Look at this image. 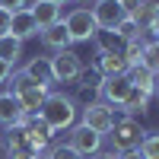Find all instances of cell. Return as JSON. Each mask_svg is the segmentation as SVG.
<instances>
[{"mask_svg":"<svg viewBox=\"0 0 159 159\" xmlns=\"http://www.w3.org/2000/svg\"><path fill=\"white\" fill-rule=\"evenodd\" d=\"M25 7H29V0H0V10H7V13H16Z\"/></svg>","mask_w":159,"mask_h":159,"instance_id":"cell-26","label":"cell"},{"mask_svg":"<svg viewBox=\"0 0 159 159\" xmlns=\"http://www.w3.org/2000/svg\"><path fill=\"white\" fill-rule=\"evenodd\" d=\"M105 137H108V143H111V150H115V153H124V150H137V147H140V140L147 137V130L140 127L137 118H118L115 127H111Z\"/></svg>","mask_w":159,"mask_h":159,"instance_id":"cell-5","label":"cell"},{"mask_svg":"<svg viewBox=\"0 0 159 159\" xmlns=\"http://www.w3.org/2000/svg\"><path fill=\"white\" fill-rule=\"evenodd\" d=\"M29 121V115L22 111V105H19V99L13 96L10 89H3L0 92V127H16V124H25Z\"/></svg>","mask_w":159,"mask_h":159,"instance_id":"cell-11","label":"cell"},{"mask_svg":"<svg viewBox=\"0 0 159 159\" xmlns=\"http://www.w3.org/2000/svg\"><path fill=\"white\" fill-rule=\"evenodd\" d=\"M121 57L127 61V67H137V64L143 61V42H140V38H137V42H124Z\"/></svg>","mask_w":159,"mask_h":159,"instance_id":"cell-23","label":"cell"},{"mask_svg":"<svg viewBox=\"0 0 159 159\" xmlns=\"http://www.w3.org/2000/svg\"><path fill=\"white\" fill-rule=\"evenodd\" d=\"M140 64H143L153 76H159V38L143 45V61H140Z\"/></svg>","mask_w":159,"mask_h":159,"instance_id":"cell-21","label":"cell"},{"mask_svg":"<svg viewBox=\"0 0 159 159\" xmlns=\"http://www.w3.org/2000/svg\"><path fill=\"white\" fill-rule=\"evenodd\" d=\"M51 3H57V7H64V3H70V0H51Z\"/></svg>","mask_w":159,"mask_h":159,"instance_id":"cell-32","label":"cell"},{"mask_svg":"<svg viewBox=\"0 0 159 159\" xmlns=\"http://www.w3.org/2000/svg\"><path fill=\"white\" fill-rule=\"evenodd\" d=\"M89 10H92V19H96V25H99V29H105V32H115L118 22L127 16V10L118 3V0H92Z\"/></svg>","mask_w":159,"mask_h":159,"instance_id":"cell-8","label":"cell"},{"mask_svg":"<svg viewBox=\"0 0 159 159\" xmlns=\"http://www.w3.org/2000/svg\"><path fill=\"white\" fill-rule=\"evenodd\" d=\"M156 99H159V86H156Z\"/></svg>","mask_w":159,"mask_h":159,"instance_id":"cell-34","label":"cell"},{"mask_svg":"<svg viewBox=\"0 0 159 159\" xmlns=\"http://www.w3.org/2000/svg\"><path fill=\"white\" fill-rule=\"evenodd\" d=\"M96 70L99 76H124L130 67L121 57V51H111V54H96Z\"/></svg>","mask_w":159,"mask_h":159,"instance_id":"cell-14","label":"cell"},{"mask_svg":"<svg viewBox=\"0 0 159 159\" xmlns=\"http://www.w3.org/2000/svg\"><path fill=\"white\" fill-rule=\"evenodd\" d=\"M89 159H118V153L115 150H99V153H92Z\"/></svg>","mask_w":159,"mask_h":159,"instance_id":"cell-29","label":"cell"},{"mask_svg":"<svg viewBox=\"0 0 159 159\" xmlns=\"http://www.w3.org/2000/svg\"><path fill=\"white\" fill-rule=\"evenodd\" d=\"M73 89H76L73 102L80 105V108H86V105L99 102V89H102V76H99V70H96V67H92V70H83V73H80V80L73 83Z\"/></svg>","mask_w":159,"mask_h":159,"instance_id":"cell-10","label":"cell"},{"mask_svg":"<svg viewBox=\"0 0 159 159\" xmlns=\"http://www.w3.org/2000/svg\"><path fill=\"white\" fill-rule=\"evenodd\" d=\"M38 22L32 19V13H29V7L25 10H16L10 16V35H16L19 42H29V38H38Z\"/></svg>","mask_w":159,"mask_h":159,"instance_id":"cell-12","label":"cell"},{"mask_svg":"<svg viewBox=\"0 0 159 159\" xmlns=\"http://www.w3.org/2000/svg\"><path fill=\"white\" fill-rule=\"evenodd\" d=\"M130 80H127V73L124 76H102V89H99V99L102 102H108L111 108L118 111L121 105L127 102V96H130Z\"/></svg>","mask_w":159,"mask_h":159,"instance_id":"cell-9","label":"cell"},{"mask_svg":"<svg viewBox=\"0 0 159 159\" xmlns=\"http://www.w3.org/2000/svg\"><path fill=\"white\" fill-rule=\"evenodd\" d=\"M92 48H96V54H111V51H121L124 42H121V35H118V32L99 29L96 35H92Z\"/></svg>","mask_w":159,"mask_h":159,"instance_id":"cell-19","label":"cell"},{"mask_svg":"<svg viewBox=\"0 0 159 159\" xmlns=\"http://www.w3.org/2000/svg\"><path fill=\"white\" fill-rule=\"evenodd\" d=\"M150 99H153V96H147V92H140V89H130L127 102H124L118 111H124V118H137V115H147V111H150Z\"/></svg>","mask_w":159,"mask_h":159,"instance_id":"cell-18","label":"cell"},{"mask_svg":"<svg viewBox=\"0 0 159 159\" xmlns=\"http://www.w3.org/2000/svg\"><path fill=\"white\" fill-rule=\"evenodd\" d=\"M61 22H64V29H67V35H70L73 45L92 42V35L99 32V25H96V19H92V10H89V7H73V10H67V13L61 16Z\"/></svg>","mask_w":159,"mask_h":159,"instance_id":"cell-4","label":"cell"},{"mask_svg":"<svg viewBox=\"0 0 159 159\" xmlns=\"http://www.w3.org/2000/svg\"><path fill=\"white\" fill-rule=\"evenodd\" d=\"M29 13L38 22V29H48V25L61 22V7L51 3V0H35V3H29Z\"/></svg>","mask_w":159,"mask_h":159,"instance_id":"cell-13","label":"cell"},{"mask_svg":"<svg viewBox=\"0 0 159 159\" xmlns=\"http://www.w3.org/2000/svg\"><path fill=\"white\" fill-rule=\"evenodd\" d=\"M38 118L54 130V134H61V130H70L76 124V118H80V105L73 102V96H67L64 89H51L45 102H42V108H38Z\"/></svg>","mask_w":159,"mask_h":159,"instance_id":"cell-1","label":"cell"},{"mask_svg":"<svg viewBox=\"0 0 159 159\" xmlns=\"http://www.w3.org/2000/svg\"><path fill=\"white\" fill-rule=\"evenodd\" d=\"M67 143L83 156V159H89L92 153H99V150H105V137L102 134H96L92 127H86V124H73L70 130H67Z\"/></svg>","mask_w":159,"mask_h":159,"instance_id":"cell-7","label":"cell"},{"mask_svg":"<svg viewBox=\"0 0 159 159\" xmlns=\"http://www.w3.org/2000/svg\"><path fill=\"white\" fill-rule=\"evenodd\" d=\"M127 80H130V86L140 89V92H147V96H156V86H159V76H153L143 64H137V67H130L127 70Z\"/></svg>","mask_w":159,"mask_h":159,"instance_id":"cell-16","label":"cell"},{"mask_svg":"<svg viewBox=\"0 0 159 159\" xmlns=\"http://www.w3.org/2000/svg\"><path fill=\"white\" fill-rule=\"evenodd\" d=\"M48 64H51V80L61 83V86H73L76 80H80V73L86 70V67H83V57H80L73 48L54 51V54L48 57Z\"/></svg>","mask_w":159,"mask_h":159,"instance_id":"cell-3","label":"cell"},{"mask_svg":"<svg viewBox=\"0 0 159 159\" xmlns=\"http://www.w3.org/2000/svg\"><path fill=\"white\" fill-rule=\"evenodd\" d=\"M118 3H121V7H124V10L130 13V10H134V7H140V3H143V0H118Z\"/></svg>","mask_w":159,"mask_h":159,"instance_id":"cell-31","label":"cell"},{"mask_svg":"<svg viewBox=\"0 0 159 159\" xmlns=\"http://www.w3.org/2000/svg\"><path fill=\"white\" fill-rule=\"evenodd\" d=\"M76 3H92V0H76Z\"/></svg>","mask_w":159,"mask_h":159,"instance_id":"cell-33","label":"cell"},{"mask_svg":"<svg viewBox=\"0 0 159 159\" xmlns=\"http://www.w3.org/2000/svg\"><path fill=\"white\" fill-rule=\"evenodd\" d=\"M42 35V45L54 54V51H64V48H70L73 42H70V35H67V29H64V22H54V25H48V29H42L38 32Z\"/></svg>","mask_w":159,"mask_h":159,"instance_id":"cell-15","label":"cell"},{"mask_svg":"<svg viewBox=\"0 0 159 159\" xmlns=\"http://www.w3.org/2000/svg\"><path fill=\"white\" fill-rule=\"evenodd\" d=\"M42 159H83L70 143H51V147L42 153Z\"/></svg>","mask_w":159,"mask_h":159,"instance_id":"cell-22","label":"cell"},{"mask_svg":"<svg viewBox=\"0 0 159 159\" xmlns=\"http://www.w3.org/2000/svg\"><path fill=\"white\" fill-rule=\"evenodd\" d=\"M22 73L29 76V80H35V83H42V86H54V80H51V64H48V57H32V61L22 67Z\"/></svg>","mask_w":159,"mask_h":159,"instance_id":"cell-17","label":"cell"},{"mask_svg":"<svg viewBox=\"0 0 159 159\" xmlns=\"http://www.w3.org/2000/svg\"><path fill=\"white\" fill-rule=\"evenodd\" d=\"M10 16H13V13L0 10V35H7V32H10Z\"/></svg>","mask_w":159,"mask_h":159,"instance_id":"cell-28","label":"cell"},{"mask_svg":"<svg viewBox=\"0 0 159 159\" xmlns=\"http://www.w3.org/2000/svg\"><path fill=\"white\" fill-rule=\"evenodd\" d=\"M0 159H3V156H0Z\"/></svg>","mask_w":159,"mask_h":159,"instance_id":"cell-35","label":"cell"},{"mask_svg":"<svg viewBox=\"0 0 159 159\" xmlns=\"http://www.w3.org/2000/svg\"><path fill=\"white\" fill-rule=\"evenodd\" d=\"M19 57H22V42L16 35H0V61H7L10 67H16L19 64Z\"/></svg>","mask_w":159,"mask_h":159,"instance_id":"cell-20","label":"cell"},{"mask_svg":"<svg viewBox=\"0 0 159 159\" xmlns=\"http://www.w3.org/2000/svg\"><path fill=\"white\" fill-rule=\"evenodd\" d=\"M115 121H118V111L111 108L108 102H92V105H86V108H80V124H86V127H92L96 134H108V130L115 127Z\"/></svg>","mask_w":159,"mask_h":159,"instance_id":"cell-6","label":"cell"},{"mask_svg":"<svg viewBox=\"0 0 159 159\" xmlns=\"http://www.w3.org/2000/svg\"><path fill=\"white\" fill-rule=\"evenodd\" d=\"M13 70H16V67H10L7 61H0V86H7V83H10V76H13Z\"/></svg>","mask_w":159,"mask_h":159,"instance_id":"cell-27","label":"cell"},{"mask_svg":"<svg viewBox=\"0 0 159 159\" xmlns=\"http://www.w3.org/2000/svg\"><path fill=\"white\" fill-rule=\"evenodd\" d=\"M118 159H143L140 150H124V153H118Z\"/></svg>","mask_w":159,"mask_h":159,"instance_id":"cell-30","label":"cell"},{"mask_svg":"<svg viewBox=\"0 0 159 159\" xmlns=\"http://www.w3.org/2000/svg\"><path fill=\"white\" fill-rule=\"evenodd\" d=\"M137 150H140L143 159H159V134H147V137L140 140Z\"/></svg>","mask_w":159,"mask_h":159,"instance_id":"cell-24","label":"cell"},{"mask_svg":"<svg viewBox=\"0 0 159 159\" xmlns=\"http://www.w3.org/2000/svg\"><path fill=\"white\" fill-rule=\"evenodd\" d=\"M118 35H121V42H137L140 38V29H137V22L130 19V16H124L121 22H118V29H115Z\"/></svg>","mask_w":159,"mask_h":159,"instance_id":"cell-25","label":"cell"},{"mask_svg":"<svg viewBox=\"0 0 159 159\" xmlns=\"http://www.w3.org/2000/svg\"><path fill=\"white\" fill-rule=\"evenodd\" d=\"M10 83H13V86H10V92L19 99L22 111H25V115H38V108H42L45 96L51 92V86H42V83H35V80H29L22 70H13Z\"/></svg>","mask_w":159,"mask_h":159,"instance_id":"cell-2","label":"cell"}]
</instances>
